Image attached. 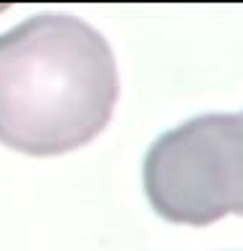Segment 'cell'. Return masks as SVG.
Instances as JSON below:
<instances>
[{
  "instance_id": "1",
  "label": "cell",
  "mask_w": 243,
  "mask_h": 251,
  "mask_svg": "<svg viewBox=\"0 0 243 251\" xmlns=\"http://www.w3.org/2000/svg\"><path fill=\"white\" fill-rule=\"evenodd\" d=\"M121 78L110 42L81 19L42 13L0 34V144L58 157L113 118Z\"/></svg>"
},
{
  "instance_id": "2",
  "label": "cell",
  "mask_w": 243,
  "mask_h": 251,
  "mask_svg": "<svg viewBox=\"0 0 243 251\" xmlns=\"http://www.w3.org/2000/svg\"><path fill=\"white\" fill-rule=\"evenodd\" d=\"M238 113H204L165 131L144 154V191L168 223L212 225L233 215Z\"/></svg>"
}]
</instances>
